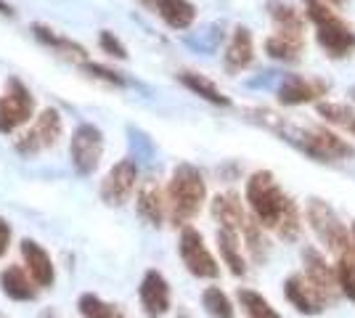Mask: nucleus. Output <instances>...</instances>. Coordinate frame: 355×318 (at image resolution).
<instances>
[{
  "label": "nucleus",
  "mask_w": 355,
  "mask_h": 318,
  "mask_svg": "<svg viewBox=\"0 0 355 318\" xmlns=\"http://www.w3.org/2000/svg\"><path fill=\"white\" fill-rule=\"evenodd\" d=\"M244 120L263 127V130H270L273 136H279L289 146H295L300 154L311 157L315 162H340V159H353L355 157L353 146L337 133H331L329 127H302V125H295L282 114H276L270 109H260V106L247 109Z\"/></svg>",
  "instance_id": "nucleus-1"
},
{
  "label": "nucleus",
  "mask_w": 355,
  "mask_h": 318,
  "mask_svg": "<svg viewBox=\"0 0 355 318\" xmlns=\"http://www.w3.org/2000/svg\"><path fill=\"white\" fill-rule=\"evenodd\" d=\"M244 197L250 204L252 218L266 228L273 231L279 239L284 242H295L300 236V210L292 202V197H286L276 175L270 170H254L250 178H247V188H244Z\"/></svg>",
  "instance_id": "nucleus-2"
},
{
  "label": "nucleus",
  "mask_w": 355,
  "mask_h": 318,
  "mask_svg": "<svg viewBox=\"0 0 355 318\" xmlns=\"http://www.w3.org/2000/svg\"><path fill=\"white\" fill-rule=\"evenodd\" d=\"M167 218L175 228L191 226V220L199 215L207 199V183L202 170L191 162L175 165L170 183H167Z\"/></svg>",
  "instance_id": "nucleus-3"
},
{
  "label": "nucleus",
  "mask_w": 355,
  "mask_h": 318,
  "mask_svg": "<svg viewBox=\"0 0 355 318\" xmlns=\"http://www.w3.org/2000/svg\"><path fill=\"white\" fill-rule=\"evenodd\" d=\"M305 16L315 24V40L329 59H345L355 53V30L321 0H302Z\"/></svg>",
  "instance_id": "nucleus-4"
},
{
  "label": "nucleus",
  "mask_w": 355,
  "mask_h": 318,
  "mask_svg": "<svg viewBox=\"0 0 355 318\" xmlns=\"http://www.w3.org/2000/svg\"><path fill=\"white\" fill-rule=\"evenodd\" d=\"M305 215H308V223H311L313 233L318 236V242L324 244L326 249H331L337 258L353 255V247H355L353 233H350L347 226L340 220V215L331 210L329 202H324V199H318V197L308 199Z\"/></svg>",
  "instance_id": "nucleus-5"
},
{
  "label": "nucleus",
  "mask_w": 355,
  "mask_h": 318,
  "mask_svg": "<svg viewBox=\"0 0 355 318\" xmlns=\"http://www.w3.org/2000/svg\"><path fill=\"white\" fill-rule=\"evenodd\" d=\"M61 136H64V117H61V112L53 109V106H45L43 112L35 117L30 130L16 138L14 146L21 157H37L45 149H53L61 141Z\"/></svg>",
  "instance_id": "nucleus-6"
},
{
  "label": "nucleus",
  "mask_w": 355,
  "mask_h": 318,
  "mask_svg": "<svg viewBox=\"0 0 355 318\" xmlns=\"http://www.w3.org/2000/svg\"><path fill=\"white\" fill-rule=\"evenodd\" d=\"M35 117V96L32 91L19 80L8 77L6 80V91L0 96V133L11 136L21 125Z\"/></svg>",
  "instance_id": "nucleus-7"
},
{
  "label": "nucleus",
  "mask_w": 355,
  "mask_h": 318,
  "mask_svg": "<svg viewBox=\"0 0 355 318\" xmlns=\"http://www.w3.org/2000/svg\"><path fill=\"white\" fill-rule=\"evenodd\" d=\"M178 255L183 260L186 271L196 276V279H218L220 276V265L215 255L207 249L202 231L193 226L180 228V239H178Z\"/></svg>",
  "instance_id": "nucleus-8"
},
{
  "label": "nucleus",
  "mask_w": 355,
  "mask_h": 318,
  "mask_svg": "<svg viewBox=\"0 0 355 318\" xmlns=\"http://www.w3.org/2000/svg\"><path fill=\"white\" fill-rule=\"evenodd\" d=\"M101 157H104V133H101V127L90 125V122L77 125V130L72 133V141H69V159H72L74 170L80 175H93L101 165Z\"/></svg>",
  "instance_id": "nucleus-9"
},
{
  "label": "nucleus",
  "mask_w": 355,
  "mask_h": 318,
  "mask_svg": "<svg viewBox=\"0 0 355 318\" xmlns=\"http://www.w3.org/2000/svg\"><path fill=\"white\" fill-rule=\"evenodd\" d=\"M302 276L311 284V289L318 294L324 305H334L340 297V284H337V268L329 265V260L315 249L305 247L302 249Z\"/></svg>",
  "instance_id": "nucleus-10"
},
{
  "label": "nucleus",
  "mask_w": 355,
  "mask_h": 318,
  "mask_svg": "<svg viewBox=\"0 0 355 318\" xmlns=\"http://www.w3.org/2000/svg\"><path fill=\"white\" fill-rule=\"evenodd\" d=\"M135 186H138V165L130 157H125L106 173V178L101 181V199L109 207H122V204L130 202Z\"/></svg>",
  "instance_id": "nucleus-11"
},
{
  "label": "nucleus",
  "mask_w": 355,
  "mask_h": 318,
  "mask_svg": "<svg viewBox=\"0 0 355 318\" xmlns=\"http://www.w3.org/2000/svg\"><path fill=\"white\" fill-rule=\"evenodd\" d=\"M329 93V82L318 80V77L305 75H284L282 85L276 91V98L282 106H302L321 101V96Z\"/></svg>",
  "instance_id": "nucleus-12"
},
{
  "label": "nucleus",
  "mask_w": 355,
  "mask_h": 318,
  "mask_svg": "<svg viewBox=\"0 0 355 318\" xmlns=\"http://www.w3.org/2000/svg\"><path fill=\"white\" fill-rule=\"evenodd\" d=\"M138 300L148 318H162L170 310V284L159 271H146L138 287Z\"/></svg>",
  "instance_id": "nucleus-13"
},
{
  "label": "nucleus",
  "mask_w": 355,
  "mask_h": 318,
  "mask_svg": "<svg viewBox=\"0 0 355 318\" xmlns=\"http://www.w3.org/2000/svg\"><path fill=\"white\" fill-rule=\"evenodd\" d=\"M19 252H21V265L27 268V273L37 287L48 289L56 284V265H53L51 255L45 252L43 244L35 242V239H21Z\"/></svg>",
  "instance_id": "nucleus-14"
},
{
  "label": "nucleus",
  "mask_w": 355,
  "mask_h": 318,
  "mask_svg": "<svg viewBox=\"0 0 355 318\" xmlns=\"http://www.w3.org/2000/svg\"><path fill=\"white\" fill-rule=\"evenodd\" d=\"M135 210L141 215V220L151 228H162L164 218H167V194L162 191V186L146 178L138 186V194H135Z\"/></svg>",
  "instance_id": "nucleus-15"
},
{
  "label": "nucleus",
  "mask_w": 355,
  "mask_h": 318,
  "mask_svg": "<svg viewBox=\"0 0 355 318\" xmlns=\"http://www.w3.org/2000/svg\"><path fill=\"white\" fill-rule=\"evenodd\" d=\"M254 61V37H252L250 27H234L231 32V40L225 46V53H223V67L228 75H239L244 72Z\"/></svg>",
  "instance_id": "nucleus-16"
},
{
  "label": "nucleus",
  "mask_w": 355,
  "mask_h": 318,
  "mask_svg": "<svg viewBox=\"0 0 355 318\" xmlns=\"http://www.w3.org/2000/svg\"><path fill=\"white\" fill-rule=\"evenodd\" d=\"M284 297H286V303L292 305L297 313H302V316H318L326 308V305L318 300V294L311 289V284L305 281L302 273H295V276H289V279L284 281Z\"/></svg>",
  "instance_id": "nucleus-17"
},
{
  "label": "nucleus",
  "mask_w": 355,
  "mask_h": 318,
  "mask_svg": "<svg viewBox=\"0 0 355 318\" xmlns=\"http://www.w3.org/2000/svg\"><path fill=\"white\" fill-rule=\"evenodd\" d=\"M0 292L16 303H32L37 297V284L24 265H6L0 271Z\"/></svg>",
  "instance_id": "nucleus-18"
},
{
  "label": "nucleus",
  "mask_w": 355,
  "mask_h": 318,
  "mask_svg": "<svg viewBox=\"0 0 355 318\" xmlns=\"http://www.w3.org/2000/svg\"><path fill=\"white\" fill-rule=\"evenodd\" d=\"M209 212H212V218L220 223V228H231V231H239V233H241L244 223L250 220V215L244 210V202H241L239 194H234V191L218 194V197L212 199V204H209Z\"/></svg>",
  "instance_id": "nucleus-19"
},
{
  "label": "nucleus",
  "mask_w": 355,
  "mask_h": 318,
  "mask_svg": "<svg viewBox=\"0 0 355 318\" xmlns=\"http://www.w3.org/2000/svg\"><path fill=\"white\" fill-rule=\"evenodd\" d=\"M266 11H268V16H270V21H273V32L305 37V21H302V14L297 11L292 3H286V0H268Z\"/></svg>",
  "instance_id": "nucleus-20"
},
{
  "label": "nucleus",
  "mask_w": 355,
  "mask_h": 318,
  "mask_svg": "<svg viewBox=\"0 0 355 318\" xmlns=\"http://www.w3.org/2000/svg\"><path fill=\"white\" fill-rule=\"evenodd\" d=\"M151 8L170 30H189L196 21V6L191 0H154Z\"/></svg>",
  "instance_id": "nucleus-21"
},
{
  "label": "nucleus",
  "mask_w": 355,
  "mask_h": 318,
  "mask_svg": "<svg viewBox=\"0 0 355 318\" xmlns=\"http://www.w3.org/2000/svg\"><path fill=\"white\" fill-rule=\"evenodd\" d=\"M32 35L37 37V43L53 48L56 53H64L67 59L77 61V64H85L88 61V51L85 48L80 46V43H74L72 37H64L56 30H51L48 24H32Z\"/></svg>",
  "instance_id": "nucleus-22"
},
{
  "label": "nucleus",
  "mask_w": 355,
  "mask_h": 318,
  "mask_svg": "<svg viewBox=\"0 0 355 318\" xmlns=\"http://www.w3.org/2000/svg\"><path fill=\"white\" fill-rule=\"evenodd\" d=\"M218 249L225 263V268L234 276H244L247 273V258L241 252V242H239V231L231 228H218Z\"/></svg>",
  "instance_id": "nucleus-23"
},
{
  "label": "nucleus",
  "mask_w": 355,
  "mask_h": 318,
  "mask_svg": "<svg viewBox=\"0 0 355 318\" xmlns=\"http://www.w3.org/2000/svg\"><path fill=\"white\" fill-rule=\"evenodd\" d=\"M178 82L183 85V88H189L191 93H196L199 98H205L209 104L215 106H231V98L225 96V93L209 80V77L199 75V72H178Z\"/></svg>",
  "instance_id": "nucleus-24"
},
{
  "label": "nucleus",
  "mask_w": 355,
  "mask_h": 318,
  "mask_svg": "<svg viewBox=\"0 0 355 318\" xmlns=\"http://www.w3.org/2000/svg\"><path fill=\"white\" fill-rule=\"evenodd\" d=\"M302 48H305V37H295V35H282V32H273L266 37V53L276 61H286V64H295L302 56Z\"/></svg>",
  "instance_id": "nucleus-25"
},
{
  "label": "nucleus",
  "mask_w": 355,
  "mask_h": 318,
  "mask_svg": "<svg viewBox=\"0 0 355 318\" xmlns=\"http://www.w3.org/2000/svg\"><path fill=\"white\" fill-rule=\"evenodd\" d=\"M236 300L241 305V310L247 313V318H282V313L268 303L260 292H254V289L241 287L236 292Z\"/></svg>",
  "instance_id": "nucleus-26"
},
{
  "label": "nucleus",
  "mask_w": 355,
  "mask_h": 318,
  "mask_svg": "<svg viewBox=\"0 0 355 318\" xmlns=\"http://www.w3.org/2000/svg\"><path fill=\"white\" fill-rule=\"evenodd\" d=\"M202 308L209 318H236V308L220 287H207L202 292Z\"/></svg>",
  "instance_id": "nucleus-27"
},
{
  "label": "nucleus",
  "mask_w": 355,
  "mask_h": 318,
  "mask_svg": "<svg viewBox=\"0 0 355 318\" xmlns=\"http://www.w3.org/2000/svg\"><path fill=\"white\" fill-rule=\"evenodd\" d=\"M77 310H80V316L83 318H125L117 305L106 303V300H101V297H98V294H93V292L80 294V300H77Z\"/></svg>",
  "instance_id": "nucleus-28"
},
{
  "label": "nucleus",
  "mask_w": 355,
  "mask_h": 318,
  "mask_svg": "<svg viewBox=\"0 0 355 318\" xmlns=\"http://www.w3.org/2000/svg\"><path fill=\"white\" fill-rule=\"evenodd\" d=\"M241 233H244V242H247V252H250V258L254 260V263H266V258H268L266 228L260 226V223L250 215V220L244 223Z\"/></svg>",
  "instance_id": "nucleus-29"
},
{
  "label": "nucleus",
  "mask_w": 355,
  "mask_h": 318,
  "mask_svg": "<svg viewBox=\"0 0 355 318\" xmlns=\"http://www.w3.org/2000/svg\"><path fill=\"white\" fill-rule=\"evenodd\" d=\"M318 114L324 117L326 122H331V125H345V127H350L355 120V109L347 104H337V101H318Z\"/></svg>",
  "instance_id": "nucleus-30"
},
{
  "label": "nucleus",
  "mask_w": 355,
  "mask_h": 318,
  "mask_svg": "<svg viewBox=\"0 0 355 318\" xmlns=\"http://www.w3.org/2000/svg\"><path fill=\"white\" fill-rule=\"evenodd\" d=\"M337 284H340V294L347 297L350 303H355V258L347 255V258L337 260Z\"/></svg>",
  "instance_id": "nucleus-31"
},
{
  "label": "nucleus",
  "mask_w": 355,
  "mask_h": 318,
  "mask_svg": "<svg viewBox=\"0 0 355 318\" xmlns=\"http://www.w3.org/2000/svg\"><path fill=\"white\" fill-rule=\"evenodd\" d=\"M80 69L85 72L88 77H96V80H104L109 85H117V88H125L128 85V77L117 72V69H109L104 64H96V61H85V64H80Z\"/></svg>",
  "instance_id": "nucleus-32"
},
{
  "label": "nucleus",
  "mask_w": 355,
  "mask_h": 318,
  "mask_svg": "<svg viewBox=\"0 0 355 318\" xmlns=\"http://www.w3.org/2000/svg\"><path fill=\"white\" fill-rule=\"evenodd\" d=\"M98 46H101V51H104L106 56H112V59H119V61L130 59V53H128V46L119 40L114 32L101 30V35H98Z\"/></svg>",
  "instance_id": "nucleus-33"
},
{
  "label": "nucleus",
  "mask_w": 355,
  "mask_h": 318,
  "mask_svg": "<svg viewBox=\"0 0 355 318\" xmlns=\"http://www.w3.org/2000/svg\"><path fill=\"white\" fill-rule=\"evenodd\" d=\"M11 236H14V228H11V223L0 215V258H6V252H8V247H11Z\"/></svg>",
  "instance_id": "nucleus-34"
},
{
  "label": "nucleus",
  "mask_w": 355,
  "mask_h": 318,
  "mask_svg": "<svg viewBox=\"0 0 355 318\" xmlns=\"http://www.w3.org/2000/svg\"><path fill=\"white\" fill-rule=\"evenodd\" d=\"M0 16H8V19H14L16 16L14 6H11L8 0H0Z\"/></svg>",
  "instance_id": "nucleus-35"
},
{
  "label": "nucleus",
  "mask_w": 355,
  "mask_h": 318,
  "mask_svg": "<svg viewBox=\"0 0 355 318\" xmlns=\"http://www.w3.org/2000/svg\"><path fill=\"white\" fill-rule=\"evenodd\" d=\"M321 3H326L329 8H345L347 6V0H321Z\"/></svg>",
  "instance_id": "nucleus-36"
},
{
  "label": "nucleus",
  "mask_w": 355,
  "mask_h": 318,
  "mask_svg": "<svg viewBox=\"0 0 355 318\" xmlns=\"http://www.w3.org/2000/svg\"><path fill=\"white\" fill-rule=\"evenodd\" d=\"M347 130H350V133H353V138H355V120H353V125H350V127H347Z\"/></svg>",
  "instance_id": "nucleus-37"
},
{
  "label": "nucleus",
  "mask_w": 355,
  "mask_h": 318,
  "mask_svg": "<svg viewBox=\"0 0 355 318\" xmlns=\"http://www.w3.org/2000/svg\"><path fill=\"white\" fill-rule=\"evenodd\" d=\"M350 233H353V244H355V220H353V231H350Z\"/></svg>",
  "instance_id": "nucleus-38"
},
{
  "label": "nucleus",
  "mask_w": 355,
  "mask_h": 318,
  "mask_svg": "<svg viewBox=\"0 0 355 318\" xmlns=\"http://www.w3.org/2000/svg\"><path fill=\"white\" fill-rule=\"evenodd\" d=\"M350 98L355 101V88H350Z\"/></svg>",
  "instance_id": "nucleus-39"
}]
</instances>
